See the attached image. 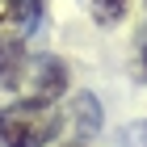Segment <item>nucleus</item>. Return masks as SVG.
Wrapping results in <instances>:
<instances>
[{
    "label": "nucleus",
    "mask_w": 147,
    "mask_h": 147,
    "mask_svg": "<svg viewBox=\"0 0 147 147\" xmlns=\"http://www.w3.org/2000/svg\"><path fill=\"white\" fill-rule=\"evenodd\" d=\"M63 135V118L55 101L25 97L0 109V143L4 147H51Z\"/></svg>",
    "instance_id": "f257e3e1"
},
{
    "label": "nucleus",
    "mask_w": 147,
    "mask_h": 147,
    "mask_svg": "<svg viewBox=\"0 0 147 147\" xmlns=\"http://www.w3.org/2000/svg\"><path fill=\"white\" fill-rule=\"evenodd\" d=\"M25 67H30V59H25V42L21 34H13V30H0V88H17L25 80Z\"/></svg>",
    "instance_id": "f03ea898"
},
{
    "label": "nucleus",
    "mask_w": 147,
    "mask_h": 147,
    "mask_svg": "<svg viewBox=\"0 0 147 147\" xmlns=\"http://www.w3.org/2000/svg\"><path fill=\"white\" fill-rule=\"evenodd\" d=\"M63 88H67V67H63L59 59H42V63L34 67V97L55 101Z\"/></svg>",
    "instance_id": "7ed1b4c3"
},
{
    "label": "nucleus",
    "mask_w": 147,
    "mask_h": 147,
    "mask_svg": "<svg viewBox=\"0 0 147 147\" xmlns=\"http://www.w3.org/2000/svg\"><path fill=\"white\" fill-rule=\"evenodd\" d=\"M88 13L101 30H113L130 17V0H88Z\"/></svg>",
    "instance_id": "20e7f679"
},
{
    "label": "nucleus",
    "mask_w": 147,
    "mask_h": 147,
    "mask_svg": "<svg viewBox=\"0 0 147 147\" xmlns=\"http://www.w3.org/2000/svg\"><path fill=\"white\" fill-rule=\"evenodd\" d=\"M38 4L34 0H0V30H13V25H34Z\"/></svg>",
    "instance_id": "39448f33"
},
{
    "label": "nucleus",
    "mask_w": 147,
    "mask_h": 147,
    "mask_svg": "<svg viewBox=\"0 0 147 147\" xmlns=\"http://www.w3.org/2000/svg\"><path fill=\"white\" fill-rule=\"evenodd\" d=\"M143 76H147V42H143Z\"/></svg>",
    "instance_id": "423d86ee"
},
{
    "label": "nucleus",
    "mask_w": 147,
    "mask_h": 147,
    "mask_svg": "<svg viewBox=\"0 0 147 147\" xmlns=\"http://www.w3.org/2000/svg\"><path fill=\"white\" fill-rule=\"evenodd\" d=\"M67 147H84V143H67Z\"/></svg>",
    "instance_id": "0eeeda50"
},
{
    "label": "nucleus",
    "mask_w": 147,
    "mask_h": 147,
    "mask_svg": "<svg viewBox=\"0 0 147 147\" xmlns=\"http://www.w3.org/2000/svg\"><path fill=\"white\" fill-rule=\"evenodd\" d=\"M143 139H147V126H143Z\"/></svg>",
    "instance_id": "6e6552de"
}]
</instances>
